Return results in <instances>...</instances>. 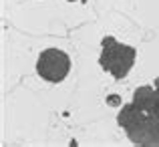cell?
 Wrapping results in <instances>:
<instances>
[{
  "label": "cell",
  "instance_id": "cell-2",
  "mask_svg": "<svg viewBox=\"0 0 159 147\" xmlns=\"http://www.w3.org/2000/svg\"><path fill=\"white\" fill-rule=\"evenodd\" d=\"M137 50L129 44L119 43L113 36H103L101 40V57H99V65L103 71H107L113 79H125L127 73L131 71L133 62H135Z\"/></svg>",
  "mask_w": 159,
  "mask_h": 147
},
{
  "label": "cell",
  "instance_id": "cell-3",
  "mask_svg": "<svg viewBox=\"0 0 159 147\" xmlns=\"http://www.w3.org/2000/svg\"><path fill=\"white\" fill-rule=\"evenodd\" d=\"M70 71V58L61 48H44L36 61V75L48 83H61Z\"/></svg>",
  "mask_w": 159,
  "mask_h": 147
},
{
  "label": "cell",
  "instance_id": "cell-5",
  "mask_svg": "<svg viewBox=\"0 0 159 147\" xmlns=\"http://www.w3.org/2000/svg\"><path fill=\"white\" fill-rule=\"evenodd\" d=\"M107 101H109V105H119V97H117V95H111Z\"/></svg>",
  "mask_w": 159,
  "mask_h": 147
},
{
  "label": "cell",
  "instance_id": "cell-4",
  "mask_svg": "<svg viewBox=\"0 0 159 147\" xmlns=\"http://www.w3.org/2000/svg\"><path fill=\"white\" fill-rule=\"evenodd\" d=\"M133 103L145 111L147 115H153V117H159V95L155 91L153 85H143L139 89H135L133 93Z\"/></svg>",
  "mask_w": 159,
  "mask_h": 147
},
{
  "label": "cell",
  "instance_id": "cell-6",
  "mask_svg": "<svg viewBox=\"0 0 159 147\" xmlns=\"http://www.w3.org/2000/svg\"><path fill=\"white\" fill-rule=\"evenodd\" d=\"M153 87H155V91H157V95H159V77L153 81Z\"/></svg>",
  "mask_w": 159,
  "mask_h": 147
},
{
  "label": "cell",
  "instance_id": "cell-1",
  "mask_svg": "<svg viewBox=\"0 0 159 147\" xmlns=\"http://www.w3.org/2000/svg\"><path fill=\"white\" fill-rule=\"evenodd\" d=\"M119 127L125 129L127 137L135 145L143 147H159V117L147 115L135 103H127L121 107L117 115Z\"/></svg>",
  "mask_w": 159,
  "mask_h": 147
}]
</instances>
